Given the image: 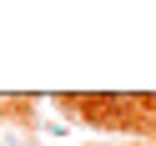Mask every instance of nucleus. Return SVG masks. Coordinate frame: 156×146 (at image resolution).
<instances>
[]
</instances>
